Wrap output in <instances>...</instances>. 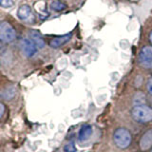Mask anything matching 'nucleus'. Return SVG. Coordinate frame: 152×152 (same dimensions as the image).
<instances>
[{
	"label": "nucleus",
	"instance_id": "f257e3e1",
	"mask_svg": "<svg viewBox=\"0 0 152 152\" xmlns=\"http://www.w3.org/2000/svg\"><path fill=\"white\" fill-rule=\"evenodd\" d=\"M132 117L140 123H147L152 120V108L147 106H137L132 110Z\"/></svg>",
	"mask_w": 152,
	"mask_h": 152
},
{
	"label": "nucleus",
	"instance_id": "f03ea898",
	"mask_svg": "<svg viewBox=\"0 0 152 152\" xmlns=\"http://www.w3.org/2000/svg\"><path fill=\"white\" fill-rule=\"evenodd\" d=\"M114 142L116 145L120 148H126L130 145L131 142V136L130 133L126 128H119L114 132L113 136Z\"/></svg>",
	"mask_w": 152,
	"mask_h": 152
},
{
	"label": "nucleus",
	"instance_id": "7ed1b4c3",
	"mask_svg": "<svg viewBox=\"0 0 152 152\" xmlns=\"http://www.w3.org/2000/svg\"><path fill=\"white\" fill-rule=\"evenodd\" d=\"M16 37L15 30L7 21L0 23V40L4 43H12Z\"/></svg>",
	"mask_w": 152,
	"mask_h": 152
},
{
	"label": "nucleus",
	"instance_id": "20e7f679",
	"mask_svg": "<svg viewBox=\"0 0 152 152\" xmlns=\"http://www.w3.org/2000/svg\"><path fill=\"white\" fill-rule=\"evenodd\" d=\"M139 61L145 68H152V47L146 46L142 48L139 55Z\"/></svg>",
	"mask_w": 152,
	"mask_h": 152
},
{
	"label": "nucleus",
	"instance_id": "39448f33",
	"mask_svg": "<svg viewBox=\"0 0 152 152\" xmlns=\"http://www.w3.org/2000/svg\"><path fill=\"white\" fill-rule=\"evenodd\" d=\"M21 49L28 57H32L37 52V47L31 39H23L21 41Z\"/></svg>",
	"mask_w": 152,
	"mask_h": 152
},
{
	"label": "nucleus",
	"instance_id": "423d86ee",
	"mask_svg": "<svg viewBox=\"0 0 152 152\" xmlns=\"http://www.w3.org/2000/svg\"><path fill=\"white\" fill-rule=\"evenodd\" d=\"M17 16L23 21H28L31 18H33V14L31 12V9L28 5H22L17 11Z\"/></svg>",
	"mask_w": 152,
	"mask_h": 152
},
{
	"label": "nucleus",
	"instance_id": "0eeeda50",
	"mask_svg": "<svg viewBox=\"0 0 152 152\" xmlns=\"http://www.w3.org/2000/svg\"><path fill=\"white\" fill-rule=\"evenodd\" d=\"M71 36H72V35H71V33H68V34L55 37V38H53V39L50 40V46L51 48H53V49H58V48L65 45L66 43H68L70 40Z\"/></svg>",
	"mask_w": 152,
	"mask_h": 152
},
{
	"label": "nucleus",
	"instance_id": "6e6552de",
	"mask_svg": "<svg viewBox=\"0 0 152 152\" xmlns=\"http://www.w3.org/2000/svg\"><path fill=\"white\" fill-rule=\"evenodd\" d=\"M151 145H152V129H149L142 137L141 142H140V146L142 150H146V149H148Z\"/></svg>",
	"mask_w": 152,
	"mask_h": 152
},
{
	"label": "nucleus",
	"instance_id": "1a4fd4ad",
	"mask_svg": "<svg viewBox=\"0 0 152 152\" xmlns=\"http://www.w3.org/2000/svg\"><path fill=\"white\" fill-rule=\"evenodd\" d=\"M30 37H31V40L34 43L35 46L39 49H42L44 48L45 46V41L43 39V37L41 36V34L38 31H30Z\"/></svg>",
	"mask_w": 152,
	"mask_h": 152
},
{
	"label": "nucleus",
	"instance_id": "9d476101",
	"mask_svg": "<svg viewBox=\"0 0 152 152\" xmlns=\"http://www.w3.org/2000/svg\"><path fill=\"white\" fill-rule=\"evenodd\" d=\"M92 134V127L90 126H84L81 127L79 131V140L80 141H86L91 136Z\"/></svg>",
	"mask_w": 152,
	"mask_h": 152
},
{
	"label": "nucleus",
	"instance_id": "9b49d317",
	"mask_svg": "<svg viewBox=\"0 0 152 152\" xmlns=\"http://www.w3.org/2000/svg\"><path fill=\"white\" fill-rule=\"evenodd\" d=\"M50 10L54 12H63L68 8V5H66L64 1H61V0H55V1L50 3Z\"/></svg>",
	"mask_w": 152,
	"mask_h": 152
},
{
	"label": "nucleus",
	"instance_id": "f8f14e48",
	"mask_svg": "<svg viewBox=\"0 0 152 152\" xmlns=\"http://www.w3.org/2000/svg\"><path fill=\"white\" fill-rule=\"evenodd\" d=\"M14 92H15V90H14L13 88H5L2 92H0V95H1L4 99H9L8 95H10L11 98H12L14 95Z\"/></svg>",
	"mask_w": 152,
	"mask_h": 152
},
{
	"label": "nucleus",
	"instance_id": "ddd939ff",
	"mask_svg": "<svg viewBox=\"0 0 152 152\" xmlns=\"http://www.w3.org/2000/svg\"><path fill=\"white\" fill-rule=\"evenodd\" d=\"M0 6L3 8H11L13 6L12 0H0Z\"/></svg>",
	"mask_w": 152,
	"mask_h": 152
},
{
	"label": "nucleus",
	"instance_id": "4468645a",
	"mask_svg": "<svg viewBox=\"0 0 152 152\" xmlns=\"http://www.w3.org/2000/svg\"><path fill=\"white\" fill-rule=\"evenodd\" d=\"M64 149H65V152H76V147L74 146L72 142H69V144L66 145Z\"/></svg>",
	"mask_w": 152,
	"mask_h": 152
},
{
	"label": "nucleus",
	"instance_id": "2eb2a0df",
	"mask_svg": "<svg viewBox=\"0 0 152 152\" xmlns=\"http://www.w3.org/2000/svg\"><path fill=\"white\" fill-rule=\"evenodd\" d=\"M147 90H148V92L152 95V77L149 78L148 82H147Z\"/></svg>",
	"mask_w": 152,
	"mask_h": 152
},
{
	"label": "nucleus",
	"instance_id": "dca6fc26",
	"mask_svg": "<svg viewBox=\"0 0 152 152\" xmlns=\"http://www.w3.org/2000/svg\"><path fill=\"white\" fill-rule=\"evenodd\" d=\"M4 110H5V107H4V106H3V104L0 103V118H1V117L3 116Z\"/></svg>",
	"mask_w": 152,
	"mask_h": 152
},
{
	"label": "nucleus",
	"instance_id": "f3484780",
	"mask_svg": "<svg viewBox=\"0 0 152 152\" xmlns=\"http://www.w3.org/2000/svg\"><path fill=\"white\" fill-rule=\"evenodd\" d=\"M149 40H150V42L152 43V31L150 32V34H149Z\"/></svg>",
	"mask_w": 152,
	"mask_h": 152
},
{
	"label": "nucleus",
	"instance_id": "a211bd4d",
	"mask_svg": "<svg viewBox=\"0 0 152 152\" xmlns=\"http://www.w3.org/2000/svg\"><path fill=\"white\" fill-rule=\"evenodd\" d=\"M151 152H152V151H151Z\"/></svg>",
	"mask_w": 152,
	"mask_h": 152
}]
</instances>
